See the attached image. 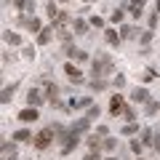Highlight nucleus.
<instances>
[{
  "mask_svg": "<svg viewBox=\"0 0 160 160\" xmlns=\"http://www.w3.org/2000/svg\"><path fill=\"white\" fill-rule=\"evenodd\" d=\"M3 40H6L8 46H22V38H19L16 32H11V29H6V32H3Z\"/></svg>",
  "mask_w": 160,
  "mask_h": 160,
  "instance_id": "obj_13",
  "label": "nucleus"
},
{
  "mask_svg": "<svg viewBox=\"0 0 160 160\" xmlns=\"http://www.w3.org/2000/svg\"><path fill=\"white\" fill-rule=\"evenodd\" d=\"M144 6H147V0H131V6H128V8H131L133 16H142V13H144Z\"/></svg>",
  "mask_w": 160,
  "mask_h": 160,
  "instance_id": "obj_14",
  "label": "nucleus"
},
{
  "mask_svg": "<svg viewBox=\"0 0 160 160\" xmlns=\"http://www.w3.org/2000/svg\"><path fill=\"white\" fill-rule=\"evenodd\" d=\"M142 144H144V147H149V144H155V133L149 131V128H144V131H142Z\"/></svg>",
  "mask_w": 160,
  "mask_h": 160,
  "instance_id": "obj_19",
  "label": "nucleus"
},
{
  "mask_svg": "<svg viewBox=\"0 0 160 160\" xmlns=\"http://www.w3.org/2000/svg\"><path fill=\"white\" fill-rule=\"evenodd\" d=\"M86 3H91V0H86Z\"/></svg>",
  "mask_w": 160,
  "mask_h": 160,
  "instance_id": "obj_46",
  "label": "nucleus"
},
{
  "mask_svg": "<svg viewBox=\"0 0 160 160\" xmlns=\"http://www.w3.org/2000/svg\"><path fill=\"white\" fill-rule=\"evenodd\" d=\"M27 102H29V107H38V104H43V102H46V93H43V91H38V88H29Z\"/></svg>",
  "mask_w": 160,
  "mask_h": 160,
  "instance_id": "obj_6",
  "label": "nucleus"
},
{
  "mask_svg": "<svg viewBox=\"0 0 160 160\" xmlns=\"http://www.w3.org/2000/svg\"><path fill=\"white\" fill-rule=\"evenodd\" d=\"M109 72H112V59L96 53V59L91 62V75L93 78H104V75H109Z\"/></svg>",
  "mask_w": 160,
  "mask_h": 160,
  "instance_id": "obj_1",
  "label": "nucleus"
},
{
  "mask_svg": "<svg viewBox=\"0 0 160 160\" xmlns=\"http://www.w3.org/2000/svg\"><path fill=\"white\" fill-rule=\"evenodd\" d=\"M64 72H67V78L69 80H72V83H78V86H80V83H86V78H83V72H80V69L78 67H75V64H64Z\"/></svg>",
  "mask_w": 160,
  "mask_h": 160,
  "instance_id": "obj_4",
  "label": "nucleus"
},
{
  "mask_svg": "<svg viewBox=\"0 0 160 160\" xmlns=\"http://www.w3.org/2000/svg\"><path fill=\"white\" fill-rule=\"evenodd\" d=\"M0 149H3V160H16L19 155H16V147H13L11 142H3L0 144Z\"/></svg>",
  "mask_w": 160,
  "mask_h": 160,
  "instance_id": "obj_11",
  "label": "nucleus"
},
{
  "mask_svg": "<svg viewBox=\"0 0 160 160\" xmlns=\"http://www.w3.org/2000/svg\"><path fill=\"white\" fill-rule=\"evenodd\" d=\"M11 99H13V86H11V88H3V96H0V102H3V104H8Z\"/></svg>",
  "mask_w": 160,
  "mask_h": 160,
  "instance_id": "obj_26",
  "label": "nucleus"
},
{
  "mask_svg": "<svg viewBox=\"0 0 160 160\" xmlns=\"http://www.w3.org/2000/svg\"><path fill=\"white\" fill-rule=\"evenodd\" d=\"M88 86H91V91H104V88H107V80L104 78H93Z\"/></svg>",
  "mask_w": 160,
  "mask_h": 160,
  "instance_id": "obj_17",
  "label": "nucleus"
},
{
  "mask_svg": "<svg viewBox=\"0 0 160 160\" xmlns=\"http://www.w3.org/2000/svg\"><path fill=\"white\" fill-rule=\"evenodd\" d=\"M91 24L93 27H104V19L102 16H91Z\"/></svg>",
  "mask_w": 160,
  "mask_h": 160,
  "instance_id": "obj_37",
  "label": "nucleus"
},
{
  "mask_svg": "<svg viewBox=\"0 0 160 160\" xmlns=\"http://www.w3.org/2000/svg\"><path fill=\"white\" fill-rule=\"evenodd\" d=\"M69 107H72V109H86V107H93V99H91V96L72 99V102H69Z\"/></svg>",
  "mask_w": 160,
  "mask_h": 160,
  "instance_id": "obj_10",
  "label": "nucleus"
},
{
  "mask_svg": "<svg viewBox=\"0 0 160 160\" xmlns=\"http://www.w3.org/2000/svg\"><path fill=\"white\" fill-rule=\"evenodd\" d=\"M112 86L115 88H123V86H126V75H115V78H112Z\"/></svg>",
  "mask_w": 160,
  "mask_h": 160,
  "instance_id": "obj_30",
  "label": "nucleus"
},
{
  "mask_svg": "<svg viewBox=\"0 0 160 160\" xmlns=\"http://www.w3.org/2000/svg\"><path fill=\"white\" fill-rule=\"evenodd\" d=\"M109 19H112L115 24H120V22H123V11H120V8H118V11H112V16H109Z\"/></svg>",
  "mask_w": 160,
  "mask_h": 160,
  "instance_id": "obj_33",
  "label": "nucleus"
},
{
  "mask_svg": "<svg viewBox=\"0 0 160 160\" xmlns=\"http://www.w3.org/2000/svg\"><path fill=\"white\" fill-rule=\"evenodd\" d=\"M155 11H158V13H160V0H158V3H155Z\"/></svg>",
  "mask_w": 160,
  "mask_h": 160,
  "instance_id": "obj_43",
  "label": "nucleus"
},
{
  "mask_svg": "<svg viewBox=\"0 0 160 160\" xmlns=\"http://www.w3.org/2000/svg\"><path fill=\"white\" fill-rule=\"evenodd\" d=\"M120 133H123V136H131V133H139V126H136V123H128V126H123V131H120Z\"/></svg>",
  "mask_w": 160,
  "mask_h": 160,
  "instance_id": "obj_24",
  "label": "nucleus"
},
{
  "mask_svg": "<svg viewBox=\"0 0 160 160\" xmlns=\"http://www.w3.org/2000/svg\"><path fill=\"white\" fill-rule=\"evenodd\" d=\"M131 149H133V152H136V155H142V149H144L142 139H133V142H131Z\"/></svg>",
  "mask_w": 160,
  "mask_h": 160,
  "instance_id": "obj_32",
  "label": "nucleus"
},
{
  "mask_svg": "<svg viewBox=\"0 0 160 160\" xmlns=\"http://www.w3.org/2000/svg\"><path fill=\"white\" fill-rule=\"evenodd\" d=\"M160 112V102H147V115H155Z\"/></svg>",
  "mask_w": 160,
  "mask_h": 160,
  "instance_id": "obj_31",
  "label": "nucleus"
},
{
  "mask_svg": "<svg viewBox=\"0 0 160 160\" xmlns=\"http://www.w3.org/2000/svg\"><path fill=\"white\" fill-rule=\"evenodd\" d=\"M88 27H91V22H86V19H72V32L75 35H86Z\"/></svg>",
  "mask_w": 160,
  "mask_h": 160,
  "instance_id": "obj_9",
  "label": "nucleus"
},
{
  "mask_svg": "<svg viewBox=\"0 0 160 160\" xmlns=\"http://www.w3.org/2000/svg\"><path fill=\"white\" fill-rule=\"evenodd\" d=\"M115 147H118V142H115V139H109V136H107V139L102 142V149H107V152H112Z\"/></svg>",
  "mask_w": 160,
  "mask_h": 160,
  "instance_id": "obj_28",
  "label": "nucleus"
},
{
  "mask_svg": "<svg viewBox=\"0 0 160 160\" xmlns=\"http://www.w3.org/2000/svg\"><path fill=\"white\" fill-rule=\"evenodd\" d=\"M120 38H123V40L136 38V27H131V24H123V27H120Z\"/></svg>",
  "mask_w": 160,
  "mask_h": 160,
  "instance_id": "obj_15",
  "label": "nucleus"
},
{
  "mask_svg": "<svg viewBox=\"0 0 160 160\" xmlns=\"http://www.w3.org/2000/svg\"><path fill=\"white\" fill-rule=\"evenodd\" d=\"M88 126H91V120H88V118H80L78 123H72V131H78V133H86V131H88Z\"/></svg>",
  "mask_w": 160,
  "mask_h": 160,
  "instance_id": "obj_16",
  "label": "nucleus"
},
{
  "mask_svg": "<svg viewBox=\"0 0 160 160\" xmlns=\"http://www.w3.org/2000/svg\"><path fill=\"white\" fill-rule=\"evenodd\" d=\"M139 160H142V158H139Z\"/></svg>",
  "mask_w": 160,
  "mask_h": 160,
  "instance_id": "obj_47",
  "label": "nucleus"
},
{
  "mask_svg": "<svg viewBox=\"0 0 160 160\" xmlns=\"http://www.w3.org/2000/svg\"><path fill=\"white\" fill-rule=\"evenodd\" d=\"M27 27H29V32H38V35L43 32V24H40V19H35V16L27 22Z\"/></svg>",
  "mask_w": 160,
  "mask_h": 160,
  "instance_id": "obj_21",
  "label": "nucleus"
},
{
  "mask_svg": "<svg viewBox=\"0 0 160 160\" xmlns=\"http://www.w3.org/2000/svg\"><path fill=\"white\" fill-rule=\"evenodd\" d=\"M96 136H107V126H99L96 128Z\"/></svg>",
  "mask_w": 160,
  "mask_h": 160,
  "instance_id": "obj_41",
  "label": "nucleus"
},
{
  "mask_svg": "<svg viewBox=\"0 0 160 160\" xmlns=\"http://www.w3.org/2000/svg\"><path fill=\"white\" fill-rule=\"evenodd\" d=\"M51 139H53V128H43V131L35 136V147H38V149H46L48 144H51Z\"/></svg>",
  "mask_w": 160,
  "mask_h": 160,
  "instance_id": "obj_3",
  "label": "nucleus"
},
{
  "mask_svg": "<svg viewBox=\"0 0 160 160\" xmlns=\"http://www.w3.org/2000/svg\"><path fill=\"white\" fill-rule=\"evenodd\" d=\"M43 88H46V96H53V99H56V91H59V88L53 86L51 80H43Z\"/></svg>",
  "mask_w": 160,
  "mask_h": 160,
  "instance_id": "obj_22",
  "label": "nucleus"
},
{
  "mask_svg": "<svg viewBox=\"0 0 160 160\" xmlns=\"http://www.w3.org/2000/svg\"><path fill=\"white\" fill-rule=\"evenodd\" d=\"M78 144H80V133H78V131H72V128H69L67 139H64V142H62V152H64V155H69V152H72L75 147H78Z\"/></svg>",
  "mask_w": 160,
  "mask_h": 160,
  "instance_id": "obj_2",
  "label": "nucleus"
},
{
  "mask_svg": "<svg viewBox=\"0 0 160 160\" xmlns=\"http://www.w3.org/2000/svg\"><path fill=\"white\" fill-rule=\"evenodd\" d=\"M155 78H158V72H155L152 67H147V69L142 72V80H144V83H149V80H155Z\"/></svg>",
  "mask_w": 160,
  "mask_h": 160,
  "instance_id": "obj_25",
  "label": "nucleus"
},
{
  "mask_svg": "<svg viewBox=\"0 0 160 160\" xmlns=\"http://www.w3.org/2000/svg\"><path fill=\"white\" fill-rule=\"evenodd\" d=\"M152 147H155V149L160 152V136H155V144H152Z\"/></svg>",
  "mask_w": 160,
  "mask_h": 160,
  "instance_id": "obj_42",
  "label": "nucleus"
},
{
  "mask_svg": "<svg viewBox=\"0 0 160 160\" xmlns=\"http://www.w3.org/2000/svg\"><path fill=\"white\" fill-rule=\"evenodd\" d=\"M104 32H107V43H109V46H118L120 40H123L118 32H115V29H104Z\"/></svg>",
  "mask_w": 160,
  "mask_h": 160,
  "instance_id": "obj_20",
  "label": "nucleus"
},
{
  "mask_svg": "<svg viewBox=\"0 0 160 160\" xmlns=\"http://www.w3.org/2000/svg\"><path fill=\"white\" fill-rule=\"evenodd\" d=\"M123 118H126L128 123H133V120H136V109L133 107H123Z\"/></svg>",
  "mask_w": 160,
  "mask_h": 160,
  "instance_id": "obj_23",
  "label": "nucleus"
},
{
  "mask_svg": "<svg viewBox=\"0 0 160 160\" xmlns=\"http://www.w3.org/2000/svg\"><path fill=\"white\" fill-rule=\"evenodd\" d=\"M88 120H93V118H99V107H88V115H86Z\"/></svg>",
  "mask_w": 160,
  "mask_h": 160,
  "instance_id": "obj_35",
  "label": "nucleus"
},
{
  "mask_svg": "<svg viewBox=\"0 0 160 160\" xmlns=\"http://www.w3.org/2000/svg\"><path fill=\"white\" fill-rule=\"evenodd\" d=\"M123 96H112V102H109V112L112 115H123Z\"/></svg>",
  "mask_w": 160,
  "mask_h": 160,
  "instance_id": "obj_12",
  "label": "nucleus"
},
{
  "mask_svg": "<svg viewBox=\"0 0 160 160\" xmlns=\"http://www.w3.org/2000/svg\"><path fill=\"white\" fill-rule=\"evenodd\" d=\"M53 32H56V27H53V24H51V27H43V32L38 35V43H40V46H48V43H51V38H53Z\"/></svg>",
  "mask_w": 160,
  "mask_h": 160,
  "instance_id": "obj_8",
  "label": "nucleus"
},
{
  "mask_svg": "<svg viewBox=\"0 0 160 160\" xmlns=\"http://www.w3.org/2000/svg\"><path fill=\"white\" fill-rule=\"evenodd\" d=\"M158 16H160V13H152V16H149V29H155V24H158Z\"/></svg>",
  "mask_w": 160,
  "mask_h": 160,
  "instance_id": "obj_40",
  "label": "nucleus"
},
{
  "mask_svg": "<svg viewBox=\"0 0 160 160\" xmlns=\"http://www.w3.org/2000/svg\"><path fill=\"white\" fill-rule=\"evenodd\" d=\"M62 3H67V0H62Z\"/></svg>",
  "mask_w": 160,
  "mask_h": 160,
  "instance_id": "obj_45",
  "label": "nucleus"
},
{
  "mask_svg": "<svg viewBox=\"0 0 160 160\" xmlns=\"http://www.w3.org/2000/svg\"><path fill=\"white\" fill-rule=\"evenodd\" d=\"M149 40H152V29H147V32H142V46H147Z\"/></svg>",
  "mask_w": 160,
  "mask_h": 160,
  "instance_id": "obj_34",
  "label": "nucleus"
},
{
  "mask_svg": "<svg viewBox=\"0 0 160 160\" xmlns=\"http://www.w3.org/2000/svg\"><path fill=\"white\" fill-rule=\"evenodd\" d=\"M86 144H88V147H91V149H99V147H102V142H99V139H96V133H91Z\"/></svg>",
  "mask_w": 160,
  "mask_h": 160,
  "instance_id": "obj_29",
  "label": "nucleus"
},
{
  "mask_svg": "<svg viewBox=\"0 0 160 160\" xmlns=\"http://www.w3.org/2000/svg\"><path fill=\"white\" fill-rule=\"evenodd\" d=\"M104 160H118V158H104Z\"/></svg>",
  "mask_w": 160,
  "mask_h": 160,
  "instance_id": "obj_44",
  "label": "nucleus"
},
{
  "mask_svg": "<svg viewBox=\"0 0 160 160\" xmlns=\"http://www.w3.org/2000/svg\"><path fill=\"white\" fill-rule=\"evenodd\" d=\"M131 102H136V104H147L149 102V91H147V88H133V91H131Z\"/></svg>",
  "mask_w": 160,
  "mask_h": 160,
  "instance_id": "obj_5",
  "label": "nucleus"
},
{
  "mask_svg": "<svg viewBox=\"0 0 160 160\" xmlns=\"http://www.w3.org/2000/svg\"><path fill=\"white\" fill-rule=\"evenodd\" d=\"M83 160H102V158H99V149H91V152H88Z\"/></svg>",
  "mask_w": 160,
  "mask_h": 160,
  "instance_id": "obj_36",
  "label": "nucleus"
},
{
  "mask_svg": "<svg viewBox=\"0 0 160 160\" xmlns=\"http://www.w3.org/2000/svg\"><path fill=\"white\" fill-rule=\"evenodd\" d=\"M16 118L22 120V123H35V120H38L40 115H38V109H35V107H27V109H22V112H19Z\"/></svg>",
  "mask_w": 160,
  "mask_h": 160,
  "instance_id": "obj_7",
  "label": "nucleus"
},
{
  "mask_svg": "<svg viewBox=\"0 0 160 160\" xmlns=\"http://www.w3.org/2000/svg\"><path fill=\"white\" fill-rule=\"evenodd\" d=\"M29 139H35V136L27 131V128H22V131H16V133H13V142H29Z\"/></svg>",
  "mask_w": 160,
  "mask_h": 160,
  "instance_id": "obj_18",
  "label": "nucleus"
},
{
  "mask_svg": "<svg viewBox=\"0 0 160 160\" xmlns=\"http://www.w3.org/2000/svg\"><path fill=\"white\" fill-rule=\"evenodd\" d=\"M24 56H27V59H35V48L27 46V48H24Z\"/></svg>",
  "mask_w": 160,
  "mask_h": 160,
  "instance_id": "obj_39",
  "label": "nucleus"
},
{
  "mask_svg": "<svg viewBox=\"0 0 160 160\" xmlns=\"http://www.w3.org/2000/svg\"><path fill=\"white\" fill-rule=\"evenodd\" d=\"M27 3H29V0H13V6H16L19 11H24V8H27Z\"/></svg>",
  "mask_w": 160,
  "mask_h": 160,
  "instance_id": "obj_38",
  "label": "nucleus"
},
{
  "mask_svg": "<svg viewBox=\"0 0 160 160\" xmlns=\"http://www.w3.org/2000/svg\"><path fill=\"white\" fill-rule=\"evenodd\" d=\"M46 11H48V16H51V22H53V19L59 16V8H56V3H53V0H51V3L46 6Z\"/></svg>",
  "mask_w": 160,
  "mask_h": 160,
  "instance_id": "obj_27",
  "label": "nucleus"
}]
</instances>
